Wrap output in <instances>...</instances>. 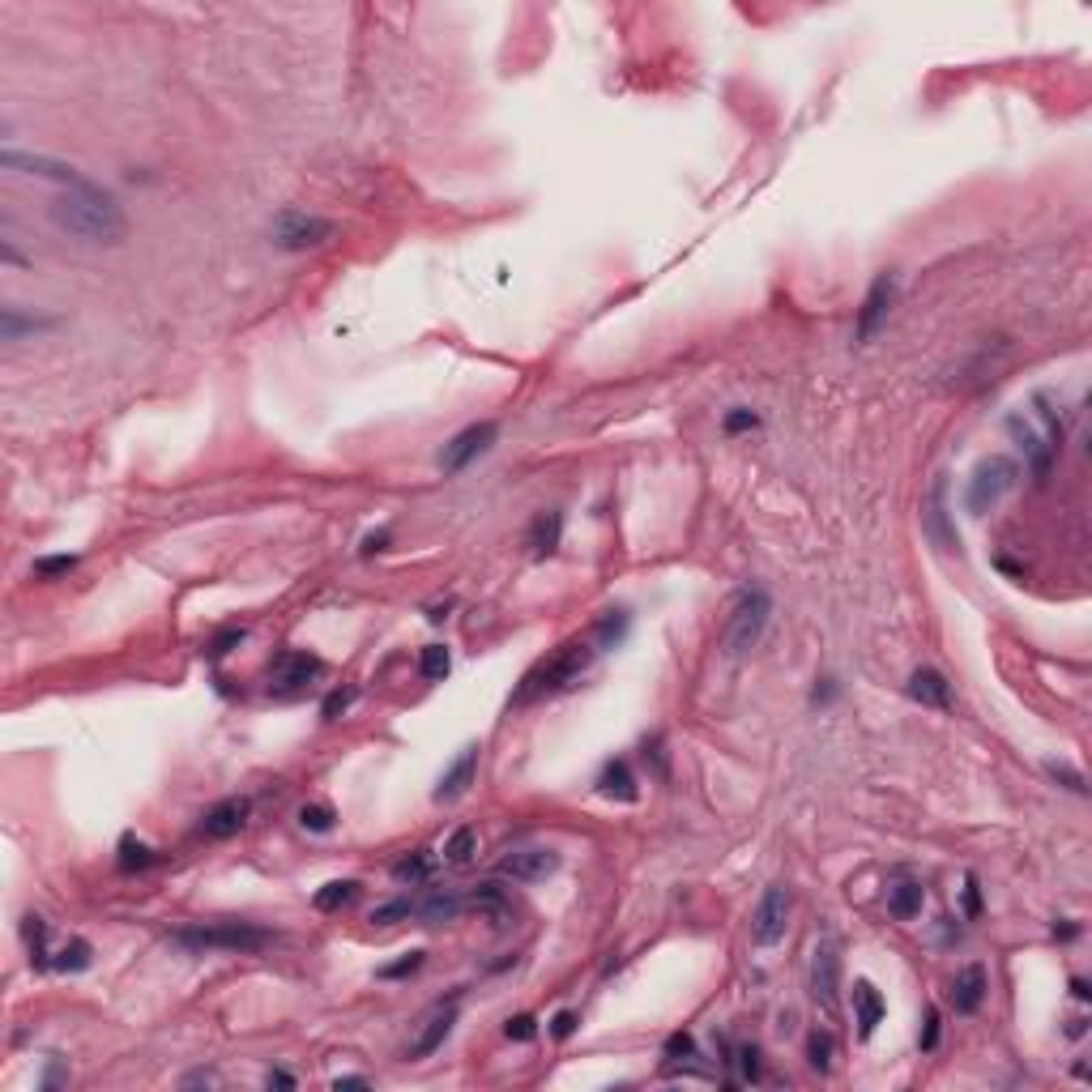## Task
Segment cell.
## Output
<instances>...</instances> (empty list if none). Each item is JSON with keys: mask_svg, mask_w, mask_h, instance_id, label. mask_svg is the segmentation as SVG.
Wrapping results in <instances>:
<instances>
[{"mask_svg": "<svg viewBox=\"0 0 1092 1092\" xmlns=\"http://www.w3.org/2000/svg\"><path fill=\"white\" fill-rule=\"evenodd\" d=\"M555 867H559V854H551V849H517L512 857L499 862V875H508L517 883H538L546 875H555Z\"/></svg>", "mask_w": 1092, "mask_h": 1092, "instance_id": "obj_13", "label": "cell"}, {"mask_svg": "<svg viewBox=\"0 0 1092 1092\" xmlns=\"http://www.w3.org/2000/svg\"><path fill=\"white\" fill-rule=\"evenodd\" d=\"M1007 431H1011V440L1020 444V453H1024V461L1032 465V474H1037V478H1045V470H1050V457H1054V453H1050V444H1045L1042 435L1032 431V427L1020 419V414H1011V419H1007Z\"/></svg>", "mask_w": 1092, "mask_h": 1092, "instance_id": "obj_17", "label": "cell"}, {"mask_svg": "<svg viewBox=\"0 0 1092 1092\" xmlns=\"http://www.w3.org/2000/svg\"><path fill=\"white\" fill-rule=\"evenodd\" d=\"M414 913H419V905L401 896V901H388V905L372 909V922L376 926H393V922H406V918H414Z\"/></svg>", "mask_w": 1092, "mask_h": 1092, "instance_id": "obj_34", "label": "cell"}, {"mask_svg": "<svg viewBox=\"0 0 1092 1092\" xmlns=\"http://www.w3.org/2000/svg\"><path fill=\"white\" fill-rule=\"evenodd\" d=\"M453 1024H457V1007H444V1011H435L431 1020H427V1029L414 1037V1045H410V1058H427L435 1054L440 1045L448 1042V1032H453Z\"/></svg>", "mask_w": 1092, "mask_h": 1092, "instance_id": "obj_21", "label": "cell"}, {"mask_svg": "<svg viewBox=\"0 0 1092 1092\" xmlns=\"http://www.w3.org/2000/svg\"><path fill=\"white\" fill-rule=\"evenodd\" d=\"M922 521H926V534L944 546V551H956V546H960V534H956L952 517H947V478L944 474L934 478L931 496H926V517H922Z\"/></svg>", "mask_w": 1092, "mask_h": 1092, "instance_id": "obj_12", "label": "cell"}, {"mask_svg": "<svg viewBox=\"0 0 1092 1092\" xmlns=\"http://www.w3.org/2000/svg\"><path fill=\"white\" fill-rule=\"evenodd\" d=\"M602 794L606 798H619V803H636V777L632 769H628V759H615V764H606L602 769Z\"/></svg>", "mask_w": 1092, "mask_h": 1092, "instance_id": "obj_23", "label": "cell"}, {"mask_svg": "<svg viewBox=\"0 0 1092 1092\" xmlns=\"http://www.w3.org/2000/svg\"><path fill=\"white\" fill-rule=\"evenodd\" d=\"M721 427H726V435H738V431H751V427H759V419L747 406H738V410H730V414H726V422H721Z\"/></svg>", "mask_w": 1092, "mask_h": 1092, "instance_id": "obj_39", "label": "cell"}, {"mask_svg": "<svg viewBox=\"0 0 1092 1092\" xmlns=\"http://www.w3.org/2000/svg\"><path fill=\"white\" fill-rule=\"evenodd\" d=\"M175 944L192 952H261L273 944V934L252 922H218V926H188L175 931Z\"/></svg>", "mask_w": 1092, "mask_h": 1092, "instance_id": "obj_3", "label": "cell"}, {"mask_svg": "<svg viewBox=\"0 0 1092 1092\" xmlns=\"http://www.w3.org/2000/svg\"><path fill=\"white\" fill-rule=\"evenodd\" d=\"M474 854H478V836H474V828H457L453 836H448V845H444L448 867H465Z\"/></svg>", "mask_w": 1092, "mask_h": 1092, "instance_id": "obj_29", "label": "cell"}, {"mask_svg": "<svg viewBox=\"0 0 1092 1092\" xmlns=\"http://www.w3.org/2000/svg\"><path fill=\"white\" fill-rule=\"evenodd\" d=\"M854 1016H857V1037L867 1042V1037H875V1029H879L883 1020V994L870 986V981H854Z\"/></svg>", "mask_w": 1092, "mask_h": 1092, "instance_id": "obj_19", "label": "cell"}, {"mask_svg": "<svg viewBox=\"0 0 1092 1092\" xmlns=\"http://www.w3.org/2000/svg\"><path fill=\"white\" fill-rule=\"evenodd\" d=\"M385 546H388L385 530H380V534H367V538H363V555H376V551H385Z\"/></svg>", "mask_w": 1092, "mask_h": 1092, "instance_id": "obj_50", "label": "cell"}, {"mask_svg": "<svg viewBox=\"0 0 1092 1092\" xmlns=\"http://www.w3.org/2000/svg\"><path fill=\"white\" fill-rule=\"evenodd\" d=\"M811 990L824 1007H836V990H841V956H836V944L824 939L815 947V960H811Z\"/></svg>", "mask_w": 1092, "mask_h": 1092, "instance_id": "obj_11", "label": "cell"}, {"mask_svg": "<svg viewBox=\"0 0 1092 1092\" xmlns=\"http://www.w3.org/2000/svg\"><path fill=\"white\" fill-rule=\"evenodd\" d=\"M431 875V862H427V854H410V857H401L398 867H393V879L398 883H422Z\"/></svg>", "mask_w": 1092, "mask_h": 1092, "instance_id": "obj_33", "label": "cell"}, {"mask_svg": "<svg viewBox=\"0 0 1092 1092\" xmlns=\"http://www.w3.org/2000/svg\"><path fill=\"white\" fill-rule=\"evenodd\" d=\"M350 700H355V687H346V692H333L329 700H324L321 713H324V717H337V713H342V708H346Z\"/></svg>", "mask_w": 1092, "mask_h": 1092, "instance_id": "obj_46", "label": "cell"}, {"mask_svg": "<svg viewBox=\"0 0 1092 1092\" xmlns=\"http://www.w3.org/2000/svg\"><path fill=\"white\" fill-rule=\"evenodd\" d=\"M534 1024H538L534 1016H512L508 1024H504V1032H508L512 1042H530V1037H534Z\"/></svg>", "mask_w": 1092, "mask_h": 1092, "instance_id": "obj_43", "label": "cell"}, {"mask_svg": "<svg viewBox=\"0 0 1092 1092\" xmlns=\"http://www.w3.org/2000/svg\"><path fill=\"white\" fill-rule=\"evenodd\" d=\"M419 965H422V952H406V956L398 960V965H385V968H380V977H385V981H393V977H410V973H414Z\"/></svg>", "mask_w": 1092, "mask_h": 1092, "instance_id": "obj_41", "label": "cell"}, {"mask_svg": "<svg viewBox=\"0 0 1092 1092\" xmlns=\"http://www.w3.org/2000/svg\"><path fill=\"white\" fill-rule=\"evenodd\" d=\"M496 431H499L496 422H474V427L457 431L444 444V453H440V470H444V474H461L474 457H478V453H486V448L496 444Z\"/></svg>", "mask_w": 1092, "mask_h": 1092, "instance_id": "obj_8", "label": "cell"}, {"mask_svg": "<svg viewBox=\"0 0 1092 1092\" xmlns=\"http://www.w3.org/2000/svg\"><path fill=\"white\" fill-rule=\"evenodd\" d=\"M474 905L486 909V913H504V892H499L496 883H483V888L474 892Z\"/></svg>", "mask_w": 1092, "mask_h": 1092, "instance_id": "obj_40", "label": "cell"}, {"mask_svg": "<svg viewBox=\"0 0 1092 1092\" xmlns=\"http://www.w3.org/2000/svg\"><path fill=\"white\" fill-rule=\"evenodd\" d=\"M299 824H303L308 832H329L333 828V811L321 807V803H308V807L299 811Z\"/></svg>", "mask_w": 1092, "mask_h": 1092, "instance_id": "obj_36", "label": "cell"}, {"mask_svg": "<svg viewBox=\"0 0 1092 1092\" xmlns=\"http://www.w3.org/2000/svg\"><path fill=\"white\" fill-rule=\"evenodd\" d=\"M692 1054H695V1042L687 1032H674L671 1042H666V1058H692Z\"/></svg>", "mask_w": 1092, "mask_h": 1092, "instance_id": "obj_45", "label": "cell"}, {"mask_svg": "<svg viewBox=\"0 0 1092 1092\" xmlns=\"http://www.w3.org/2000/svg\"><path fill=\"white\" fill-rule=\"evenodd\" d=\"M248 811H252L248 798H223L218 807L205 811V819H201V832H205L210 841H226V836H235V832L248 824Z\"/></svg>", "mask_w": 1092, "mask_h": 1092, "instance_id": "obj_14", "label": "cell"}, {"mask_svg": "<svg viewBox=\"0 0 1092 1092\" xmlns=\"http://www.w3.org/2000/svg\"><path fill=\"white\" fill-rule=\"evenodd\" d=\"M1045 772L1054 777V781H1063L1071 790V794H1084V777L1076 769H1067V764H1045Z\"/></svg>", "mask_w": 1092, "mask_h": 1092, "instance_id": "obj_42", "label": "cell"}, {"mask_svg": "<svg viewBox=\"0 0 1092 1092\" xmlns=\"http://www.w3.org/2000/svg\"><path fill=\"white\" fill-rule=\"evenodd\" d=\"M239 640H244V628H226L223 636H213V640H210V649H205V658H210V661L226 658V653H231V649L239 645Z\"/></svg>", "mask_w": 1092, "mask_h": 1092, "instance_id": "obj_38", "label": "cell"}, {"mask_svg": "<svg viewBox=\"0 0 1092 1092\" xmlns=\"http://www.w3.org/2000/svg\"><path fill=\"white\" fill-rule=\"evenodd\" d=\"M474 772H478V747H465V756L453 764V769L440 777V785H435V803H453V798L465 794V785L474 781Z\"/></svg>", "mask_w": 1092, "mask_h": 1092, "instance_id": "obj_20", "label": "cell"}, {"mask_svg": "<svg viewBox=\"0 0 1092 1092\" xmlns=\"http://www.w3.org/2000/svg\"><path fill=\"white\" fill-rule=\"evenodd\" d=\"M448 671H453V653H448V645H427L419 658V674L427 682H440L448 679Z\"/></svg>", "mask_w": 1092, "mask_h": 1092, "instance_id": "obj_28", "label": "cell"}, {"mask_svg": "<svg viewBox=\"0 0 1092 1092\" xmlns=\"http://www.w3.org/2000/svg\"><path fill=\"white\" fill-rule=\"evenodd\" d=\"M1016 483H1020V465H1016V461H1007V457L981 461L977 474H973V483H968V496H965L968 512H973V517L990 512L994 504H999V499H1003Z\"/></svg>", "mask_w": 1092, "mask_h": 1092, "instance_id": "obj_5", "label": "cell"}, {"mask_svg": "<svg viewBox=\"0 0 1092 1092\" xmlns=\"http://www.w3.org/2000/svg\"><path fill=\"white\" fill-rule=\"evenodd\" d=\"M265 1084H269V1088H295V1076H286V1071H269V1076H265Z\"/></svg>", "mask_w": 1092, "mask_h": 1092, "instance_id": "obj_51", "label": "cell"}, {"mask_svg": "<svg viewBox=\"0 0 1092 1092\" xmlns=\"http://www.w3.org/2000/svg\"><path fill=\"white\" fill-rule=\"evenodd\" d=\"M986 968L981 965H968V968H960L956 973V981H952V1003H956V1011L960 1016H973L981 1003H986Z\"/></svg>", "mask_w": 1092, "mask_h": 1092, "instance_id": "obj_16", "label": "cell"}, {"mask_svg": "<svg viewBox=\"0 0 1092 1092\" xmlns=\"http://www.w3.org/2000/svg\"><path fill=\"white\" fill-rule=\"evenodd\" d=\"M0 162H5L9 171H17V167H26V175H48V180H60V184L90 188V180H82V175H77L73 167H69V162L43 158V154H17V149H5V154H0Z\"/></svg>", "mask_w": 1092, "mask_h": 1092, "instance_id": "obj_15", "label": "cell"}, {"mask_svg": "<svg viewBox=\"0 0 1092 1092\" xmlns=\"http://www.w3.org/2000/svg\"><path fill=\"white\" fill-rule=\"evenodd\" d=\"M594 653L597 649L589 645V640H568V645H559L551 658L538 661L534 671L525 674L508 704H530V700H542V695H555V692H563V687H572V682L584 674V666L594 661Z\"/></svg>", "mask_w": 1092, "mask_h": 1092, "instance_id": "obj_2", "label": "cell"}, {"mask_svg": "<svg viewBox=\"0 0 1092 1092\" xmlns=\"http://www.w3.org/2000/svg\"><path fill=\"white\" fill-rule=\"evenodd\" d=\"M355 896H359V883L355 879H333V883H324L321 892H316V909H321V913H333V909L350 905Z\"/></svg>", "mask_w": 1092, "mask_h": 1092, "instance_id": "obj_27", "label": "cell"}, {"mask_svg": "<svg viewBox=\"0 0 1092 1092\" xmlns=\"http://www.w3.org/2000/svg\"><path fill=\"white\" fill-rule=\"evenodd\" d=\"M51 218H56L60 231L86 239V244H120L128 235V223L120 213V205H115V197L99 192L94 184L73 188L69 197H60L51 205Z\"/></svg>", "mask_w": 1092, "mask_h": 1092, "instance_id": "obj_1", "label": "cell"}, {"mask_svg": "<svg viewBox=\"0 0 1092 1092\" xmlns=\"http://www.w3.org/2000/svg\"><path fill=\"white\" fill-rule=\"evenodd\" d=\"M922 905H926V892H922V883H896V888H888V913H892L896 922L918 918Z\"/></svg>", "mask_w": 1092, "mask_h": 1092, "instance_id": "obj_22", "label": "cell"}, {"mask_svg": "<svg viewBox=\"0 0 1092 1092\" xmlns=\"http://www.w3.org/2000/svg\"><path fill=\"white\" fill-rule=\"evenodd\" d=\"M576 1024H581V1016H576V1011H559V1016L551 1020V1037H559V1042H563V1037H572V1032H576Z\"/></svg>", "mask_w": 1092, "mask_h": 1092, "instance_id": "obj_44", "label": "cell"}, {"mask_svg": "<svg viewBox=\"0 0 1092 1092\" xmlns=\"http://www.w3.org/2000/svg\"><path fill=\"white\" fill-rule=\"evenodd\" d=\"M790 905H794V896H790V888L785 883H772L769 892H764V901H759L756 918H751V939H756L759 947H777L785 939V926H790Z\"/></svg>", "mask_w": 1092, "mask_h": 1092, "instance_id": "obj_6", "label": "cell"}, {"mask_svg": "<svg viewBox=\"0 0 1092 1092\" xmlns=\"http://www.w3.org/2000/svg\"><path fill=\"white\" fill-rule=\"evenodd\" d=\"M623 632H628V615L623 610H610L606 619L597 623V645L602 649H615L623 640Z\"/></svg>", "mask_w": 1092, "mask_h": 1092, "instance_id": "obj_35", "label": "cell"}, {"mask_svg": "<svg viewBox=\"0 0 1092 1092\" xmlns=\"http://www.w3.org/2000/svg\"><path fill=\"white\" fill-rule=\"evenodd\" d=\"M832 1050H836V1042H832V1032L828 1029H815L811 1032V1042H807V1058H811V1067L824 1076V1071H832Z\"/></svg>", "mask_w": 1092, "mask_h": 1092, "instance_id": "obj_30", "label": "cell"}, {"mask_svg": "<svg viewBox=\"0 0 1092 1092\" xmlns=\"http://www.w3.org/2000/svg\"><path fill=\"white\" fill-rule=\"evenodd\" d=\"M909 695H913L918 704H926V708H947L952 704V682H947L939 671H931V666H918L913 679H909Z\"/></svg>", "mask_w": 1092, "mask_h": 1092, "instance_id": "obj_18", "label": "cell"}, {"mask_svg": "<svg viewBox=\"0 0 1092 1092\" xmlns=\"http://www.w3.org/2000/svg\"><path fill=\"white\" fill-rule=\"evenodd\" d=\"M559 534H563V517L559 512H542L534 521V530H530V546H534V555H551L559 546Z\"/></svg>", "mask_w": 1092, "mask_h": 1092, "instance_id": "obj_24", "label": "cell"}, {"mask_svg": "<svg viewBox=\"0 0 1092 1092\" xmlns=\"http://www.w3.org/2000/svg\"><path fill=\"white\" fill-rule=\"evenodd\" d=\"M1071 990H1076V999H1088V981L1076 977V981H1071Z\"/></svg>", "mask_w": 1092, "mask_h": 1092, "instance_id": "obj_54", "label": "cell"}, {"mask_svg": "<svg viewBox=\"0 0 1092 1092\" xmlns=\"http://www.w3.org/2000/svg\"><path fill=\"white\" fill-rule=\"evenodd\" d=\"M965 905H968V913H977V909H981V896H977V879H968V883H965Z\"/></svg>", "mask_w": 1092, "mask_h": 1092, "instance_id": "obj_52", "label": "cell"}, {"mask_svg": "<svg viewBox=\"0 0 1092 1092\" xmlns=\"http://www.w3.org/2000/svg\"><path fill=\"white\" fill-rule=\"evenodd\" d=\"M461 905H465V901H461L457 892H431L419 905V918H427V922H453L461 913Z\"/></svg>", "mask_w": 1092, "mask_h": 1092, "instance_id": "obj_26", "label": "cell"}, {"mask_svg": "<svg viewBox=\"0 0 1092 1092\" xmlns=\"http://www.w3.org/2000/svg\"><path fill=\"white\" fill-rule=\"evenodd\" d=\"M738 1063H743V1080H759V1050L756 1045H747L743 1054H738Z\"/></svg>", "mask_w": 1092, "mask_h": 1092, "instance_id": "obj_48", "label": "cell"}, {"mask_svg": "<svg viewBox=\"0 0 1092 1092\" xmlns=\"http://www.w3.org/2000/svg\"><path fill=\"white\" fill-rule=\"evenodd\" d=\"M939 1045V1011H926V1029H922V1050H934Z\"/></svg>", "mask_w": 1092, "mask_h": 1092, "instance_id": "obj_47", "label": "cell"}, {"mask_svg": "<svg viewBox=\"0 0 1092 1092\" xmlns=\"http://www.w3.org/2000/svg\"><path fill=\"white\" fill-rule=\"evenodd\" d=\"M321 658H311V653H278L269 666V687L278 695H295L303 692L316 674H321Z\"/></svg>", "mask_w": 1092, "mask_h": 1092, "instance_id": "obj_9", "label": "cell"}, {"mask_svg": "<svg viewBox=\"0 0 1092 1092\" xmlns=\"http://www.w3.org/2000/svg\"><path fill=\"white\" fill-rule=\"evenodd\" d=\"M213 1084H218L213 1071H192V1076H184V1088H213Z\"/></svg>", "mask_w": 1092, "mask_h": 1092, "instance_id": "obj_49", "label": "cell"}, {"mask_svg": "<svg viewBox=\"0 0 1092 1092\" xmlns=\"http://www.w3.org/2000/svg\"><path fill=\"white\" fill-rule=\"evenodd\" d=\"M77 568V555H48V559H38L35 563V576H64V572H73Z\"/></svg>", "mask_w": 1092, "mask_h": 1092, "instance_id": "obj_37", "label": "cell"}, {"mask_svg": "<svg viewBox=\"0 0 1092 1092\" xmlns=\"http://www.w3.org/2000/svg\"><path fill=\"white\" fill-rule=\"evenodd\" d=\"M56 968H64V973H82V968H90V944L86 939H73V944H64L60 956L51 960Z\"/></svg>", "mask_w": 1092, "mask_h": 1092, "instance_id": "obj_32", "label": "cell"}, {"mask_svg": "<svg viewBox=\"0 0 1092 1092\" xmlns=\"http://www.w3.org/2000/svg\"><path fill=\"white\" fill-rule=\"evenodd\" d=\"M363 1084H367V1080H363V1076H337V1080H333V1088H363Z\"/></svg>", "mask_w": 1092, "mask_h": 1092, "instance_id": "obj_53", "label": "cell"}, {"mask_svg": "<svg viewBox=\"0 0 1092 1092\" xmlns=\"http://www.w3.org/2000/svg\"><path fill=\"white\" fill-rule=\"evenodd\" d=\"M769 615H772L769 594H764V589H747V594L738 597V606H734L730 628H726V653H730V658L751 653V649L759 645L764 628H769Z\"/></svg>", "mask_w": 1092, "mask_h": 1092, "instance_id": "obj_4", "label": "cell"}, {"mask_svg": "<svg viewBox=\"0 0 1092 1092\" xmlns=\"http://www.w3.org/2000/svg\"><path fill=\"white\" fill-rule=\"evenodd\" d=\"M896 299V278L892 273H879L875 282H870L867 299H862V311H857V342H870L875 337V329L883 324V316H888V308H892Z\"/></svg>", "mask_w": 1092, "mask_h": 1092, "instance_id": "obj_10", "label": "cell"}, {"mask_svg": "<svg viewBox=\"0 0 1092 1092\" xmlns=\"http://www.w3.org/2000/svg\"><path fill=\"white\" fill-rule=\"evenodd\" d=\"M115 862H120V870H125V875H133V870L154 867V849H149L141 836H133V832H128V836H120V857H115Z\"/></svg>", "mask_w": 1092, "mask_h": 1092, "instance_id": "obj_25", "label": "cell"}, {"mask_svg": "<svg viewBox=\"0 0 1092 1092\" xmlns=\"http://www.w3.org/2000/svg\"><path fill=\"white\" fill-rule=\"evenodd\" d=\"M329 235H333V223H329V218H311V213H282L278 226H273V244L286 252L316 248V244H324Z\"/></svg>", "mask_w": 1092, "mask_h": 1092, "instance_id": "obj_7", "label": "cell"}, {"mask_svg": "<svg viewBox=\"0 0 1092 1092\" xmlns=\"http://www.w3.org/2000/svg\"><path fill=\"white\" fill-rule=\"evenodd\" d=\"M26 944H30V960L35 968H48V922L43 918H26Z\"/></svg>", "mask_w": 1092, "mask_h": 1092, "instance_id": "obj_31", "label": "cell"}]
</instances>
